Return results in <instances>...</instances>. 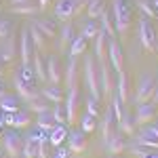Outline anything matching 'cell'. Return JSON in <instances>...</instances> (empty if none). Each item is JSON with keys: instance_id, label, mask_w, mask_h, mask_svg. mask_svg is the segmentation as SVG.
Instances as JSON below:
<instances>
[{"instance_id": "6da1fadb", "label": "cell", "mask_w": 158, "mask_h": 158, "mask_svg": "<svg viewBox=\"0 0 158 158\" xmlns=\"http://www.w3.org/2000/svg\"><path fill=\"white\" fill-rule=\"evenodd\" d=\"M112 21H114V30L118 36H127L131 23H133V17H131V4L129 0H112Z\"/></svg>"}, {"instance_id": "7a4b0ae2", "label": "cell", "mask_w": 158, "mask_h": 158, "mask_svg": "<svg viewBox=\"0 0 158 158\" xmlns=\"http://www.w3.org/2000/svg\"><path fill=\"white\" fill-rule=\"evenodd\" d=\"M85 85L93 99H101V89H99V76H97V61L91 55H85Z\"/></svg>"}, {"instance_id": "3957f363", "label": "cell", "mask_w": 158, "mask_h": 158, "mask_svg": "<svg viewBox=\"0 0 158 158\" xmlns=\"http://www.w3.org/2000/svg\"><path fill=\"white\" fill-rule=\"evenodd\" d=\"M23 148V135H19V129H9L2 133V152L6 158H21Z\"/></svg>"}, {"instance_id": "277c9868", "label": "cell", "mask_w": 158, "mask_h": 158, "mask_svg": "<svg viewBox=\"0 0 158 158\" xmlns=\"http://www.w3.org/2000/svg\"><path fill=\"white\" fill-rule=\"evenodd\" d=\"M156 78L154 76H150V74H143L141 78H139V85H137V91H135V97H133V103H146L152 99L154 95V89H156Z\"/></svg>"}, {"instance_id": "5b68a950", "label": "cell", "mask_w": 158, "mask_h": 158, "mask_svg": "<svg viewBox=\"0 0 158 158\" xmlns=\"http://www.w3.org/2000/svg\"><path fill=\"white\" fill-rule=\"evenodd\" d=\"M137 32H139V42L146 51H156V32H154V25L148 21V17H141L139 23H137Z\"/></svg>"}, {"instance_id": "8992f818", "label": "cell", "mask_w": 158, "mask_h": 158, "mask_svg": "<svg viewBox=\"0 0 158 158\" xmlns=\"http://www.w3.org/2000/svg\"><path fill=\"white\" fill-rule=\"evenodd\" d=\"M97 76H99V89H101V97L108 99L112 95V86H114V76H112V65L108 59L97 61Z\"/></svg>"}, {"instance_id": "52a82bcc", "label": "cell", "mask_w": 158, "mask_h": 158, "mask_svg": "<svg viewBox=\"0 0 158 158\" xmlns=\"http://www.w3.org/2000/svg\"><path fill=\"white\" fill-rule=\"evenodd\" d=\"M34 44L30 38V30L23 27L21 36H19V57H21V65H32V55H34Z\"/></svg>"}, {"instance_id": "ba28073f", "label": "cell", "mask_w": 158, "mask_h": 158, "mask_svg": "<svg viewBox=\"0 0 158 158\" xmlns=\"http://www.w3.org/2000/svg\"><path fill=\"white\" fill-rule=\"evenodd\" d=\"M108 59L114 72H122L124 70V57H122V47L118 44V40L110 38L108 40Z\"/></svg>"}, {"instance_id": "9c48e42d", "label": "cell", "mask_w": 158, "mask_h": 158, "mask_svg": "<svg viewBox=\"0 0 158 158\" xmlns=\"http://www.w3.org/2000/svg\"><path fill=\"white\" fill-rule=\"evenodd\" d=\"M78 85L70 86L68 89V101L63 103L65 106V118H68V124H74L76 118H78Z\"/></svg>"}, {"instance_id": "30bf717a", "label": "cell", "mask_w": 158, "mask_h": 158, "mask_svg": "<svg viewBox=\"0 0 158 158\" xmlns=\"http://www.w3.org/2000/svg\"><path fill=\"white\" fill-rule=\"evenodd\" d=\"M135 118V124L137 127H143L148 122H152V118H156V106L154 103H137V110L133 114Z\"/></svg>"}, {"instance_id": "8fae6325", "label": "cell", "mask_w": 158, "mask_h": 158, "mask_svg": "<svg viewBox=\"0 0 158 158\" xmlns=\"http://www.w3.org/2000/svg\"><path fill=\"white\" fill-rule=\"evenodd\" d=\"M13 85H15V91H17V97L23 99V101H32V99H38V97H40V89H34V86L25 85L23 80H21V76H19V74H15Z\"/></svg>"}, {"instance_id": "7c38bea8", "label": "cell", "mask_w": 158, "mask_h": 158, "mask_svg": "<svg viewBox=\"0 0 158 158\" xmlns=\"http://www.w3.org/2000/svg\"><path fill=\"white\" fill-rule=\"evenodd\" d=\"M63 80V74H61V63L57 55H49L47 59V82L49 85H59Z\"/></svg>"}, {"instance_id": "4fadbf2b", "label": "cell", "mask_w": 158, "mask_h": 158, "mask_svg": "<svg viewBox=\"0 0 158 158\" xmlns=\"http://www.w3.org/2000/svg\"><path fill=\"white\" fill-rule=\"evenodd\" d=\"M15 57H17V42H15V38L9 36L4 40H0V61L2 63H11Z\"/></svg>"}, {"instance_id": "5bb4252c", "label": "cell", "mask_w": 158, "mask_h": 158, "mask_svg": "<svg viewBox=\"0 0 158 158\" xmlns=\"http://www.w3.org/2000/svg\"><path fill=\"white\" fill-rule=\"evenodd\" d=\"M76 78H78V57L70 55L65 61V68H63V82L70 86H76Z\"/></svg>"}, {"instance_id": "9a60e30c", "label": "cell", "mask_w": 158, "mask_h": 158, "mask_svg": "<svg viewBox=\"0 0 158 158\" xmlns=\"http://www.w3.org/2000/svg\"><path fill=\"white\" fill-rule=\"evenodd\" d=\"M53 17L61 21H70L74 17V0H57L55 9H53Z\"/></svg>"}, {"instance_id": "2e32d148", "label": "cell", "mask_w": 158, "mask_h": 158, "mask_svg": "<svg viewBox=\"0 0 158 158\" xmlns=\"http://www.w3.org/2000/svg\"><path fill=\"white\" fill-rule=\"evenodd\" d=\"M86 148V133L82 131H72L68 133V150L72 154H78V152H85Z\"/></svg>"}, {"instance_id": "e0dca14e", "label": "cell", "mask_w": 158, "mask_h": 158, "mask_svg": "<svg viewBox=\"0 0 158 158\" xmlns=\"http://www.w3.org/2000/svg\"><path fill=\"white\" fill-rule=\"evenodd\" d=\"M40 97L47 99L49 103H61L63 101V91L59 85H42L40 86Z\"/></svg>"}, {"instance_id": "ac0fdd59", "label": "cell", "mask_w": 158, "mask_h": 158, "mask_svg": "<svg viewBox=\"0 0 158 158\" xmlns=\"http://www.w3.org/2000/svg\"><path fill=\"white\" fill-rule=\"evenodd\" d=\"M32 68H34L36 82L44 85V82H47V61L42 59V55H40L38 51H34V55H32Z\"/></svg>"}, {"instance_id": "d6986e66", "label": "cell", "mask_w": 158, "mask_h": 158, "mask_svg": "<svg viewBox=\"0 0 158 158\" xmlns=\"http://www.w3.org/2000/svg\"><path fill=\"white\" fill-rule=\"evenodd\" d=\"M108 32H103L101 27H99L97 36H95V57H97V61H103L108 59Z\"/></svg>"}, {"instance_id": "ffe728a7", "label": "cell", "mask_w": 158, "mask_h": 158, "mask_svg": "<svg viewBox=\"0 0 158 158\" xmlns=\"http://www.w3.org/2000/svg\"><path fill=\"white\" fill-rule=\"evenodd\" d=\"M34 25H36L47 38L57 36V23H55V19H51V17H36V19H34Z\"/></svg>"}, {"instance_id": "44dd1931", "label": "cell", "mask_w": 158, "mask_h": 158, "mask_svg": "<svg viewBox=\"0 0 158 158\" xmlns=\"http://www.w3.org/2000/svg\"><path fill=\"white\" fill-rule=\"evenodd\" d=\"M106 150H108L110 154H122V152H127V141H124V137L118 133H112L110 135V139H106Z\"/></svg>"}, {"instance_id": "7402d4cb", "label": "cell", "mask_w": 158, "mask_h": 158, "mask_svg": "<svg viewBox=\"0 0 158 158\" xmlns=\"http://www.w3.org/2000/svg\"><path fill=\"white\" fill-rule=\"evenodd\" d=\"M59 49L61 51H68L70 49V44H72V40L76 38V34H74V25L70 23V21H65V23L61 25V30H59Z\"/></svg>"}, {"instance_id": "603a6c76", "label": "cell", "mask_w": 158, "mask_h": 158, "mask_svg": "<svg viewBox=\"0 0 158 158\" xmlns=\"http://www.w3.org/2000/svg\"><path fill=\"white\" fill-rule=\"evenodd\" d=\"M27 30H30V38H32V44H34V49L38 51V53H44V51L49 49V44H47V36L38 30L34 23L27 25Z\"/></svg>"}, {"instance_id": "cb8c5ba5", "label": "cell", "mask_w": 158, "mask_h": 158, "mask_svg": "<svg viewBox=\"0 0 158 158\" xmlns=\"http://www.w3.org/2000/svg\"><path fill=\"white\" fill-rule=\"evenodd\" d=\"M114 129H116V118H114L112 108H108L106 114H103V118H101V137H103V141L110 139V135L114 133Z\"/></svg>"}, {"instance_id": "d4e9b609", "label": "cell", "mask_w": 158, "mask_h": 158, "mask_svg": "<svg viewBox=\"0 0 158 158\" xmlns=\"http://www.w3.org/2000/svg\"><path fill=\"white\" fill-rule=\"evenodd\" d=\"M116 95L122 103H129V82H127V74L124 70L122 72H116Z\"/></svg>"}, {"instance_id": "484cf974", "label": "cell", "mask_w": 158, "mask_h": 158, "mask_svg": "<svg viewBox=\"0 0 158 158\" xmlns=\"http://www.w3.org/2000/svg\"><path fill=\"white\" fill-rule=\"evenodd\" d=\"M135 118H133V114H127L124 112V116H122L120 120L116 122V129H118V133H122V135H131L133 137L135 135Z\"/></svg>"}, {"instance_id": "4316f807", "label": "cell", "mask_w": 158, "mask_h": 158, "mask_svg": "<svg viewBox=\"0 0 158 158\" xmlns=\"http://www.w3.org/2000/svg\"><path fill=\"white\" fill-rule=\"evenodd\" d=\"M68 137V129H65V124H55L53 127V131L49 133V141L53 148H57L63 143V139Z\"/></svg>"}, {"instance_id": "83f0119b", "label": "cell", "mask_w": 158, "mask_h": 158, "mask_svg": "<svg viewBox=\"0 0 158 158\" xmlns=\"http://www.w3.org/2000/svg\"><path fill=\"white\" fill-rule=\"evenodd\" d=\"M55 124H57V122L53 120L51 112H42V114H36V129L44 131V133H51Z\"/></svg>"}, {"instance_id": "f1b7e54d", "label": "cell", "mask_w": 158, "mask_h": 158, "mask_svg": "<svg viewBox=\"0 0 158 158\" xmlns=\"http://www.w3.org/2000/svg\"><path fill=\"white\" fill-rule=\"evenodd\" d=\"M13 15H38L40 13V6L36 2H25V4H15L11 6Z\"/></svg>"}, {"instance_id": "f546056e", "label": "cell", "mask_w": 158, "mask_h": 158, "mask_svg": "<svg viewBox=\"0 0 158 158\" xmlns=\"http://www.w3.org/2000/svg\"><path fill=\"white\" fill-rule=\"evenodd\" d=\"M17 110H19V101H17V97L4 95V97L0 99V112H2V114H15Z\"/></svg>"}, {"instance_id": "4dcf8cb0", "label": "cell", "mask_w": 158, "mask_h": 158, "mask_svg": "<svg viewBox=\"0 0 158 158\" xmlns=\"http://www.w3.org/2000/svg\"><path fill=\"white\" fill-rule=\"evenodd\" d=\"M106 11L103 9V0H89V6H86V17L89 19H99V15Z\"/></svg>"}, {"instance_id": "1f68e13d", "label": "cell", "mask_w": 158, "mask_h": 158, "mask_svg": "<svg viewBox=\"0 0 158 158\" xmlns=\"http://www.w3.org/2000/svg\"><path fill=\"white\" fill-rule=\"evenodd\" d=\"M30 122H32L30 114H27V112H21V110H17V112L13 114L11 127H13V129H23V127H27Z\"/></svg>"}, {"instance_id": "d6a6232c", "label": "cell", "mask_w": 158, "mask_h": 158, "mask_svg": "<svg viewBox=\"0 0 158 158\" xmlns=\"http://www.w3.org/2000/svg\"><path fill=\"white\" fill-rule=\"evenodd\" d=\"M99 32V25H97V19H89L86 23H82V30H80V36H85L86 40H93L97 36Z\"/></svg>"}, {"instance_id": "836d02e7", "label": "cell", "mask_w": 158, "mask_h": 158, "mask_svg": "<svg viewBox=\"0 0 158 158\" xmlns=\"http://www.w3.org/2000/svg\"><path fill=\"white\" fill-rule=\"evenodd\" d=\"M27 108H30V112H34V114H42V112H51V103L47 99L38 97V99L27 101Z\"/></svg>"}, {"instance_id": "e575fe53", "label": "cell", "mask_w": 158, "mask_h": 158, "mask_svg": "<svg viewBox=\"0 0 158 158\" xmlns=\"http://www.w3.org/2000/svg\"><path fill=\"white\" fill-rule=\"evenodd\" d=\"M133 143H137V146H141V148H148V150H158V139L146 137V135H139V133L133 135Z\"/></svg>"}, {"instance_id": "d590c367", "label": "cell", "mask_w": 158, "mask_h": 158, "mask_svg": "<svg viewBox=\"0 0 158 158\" xmlns=\"http://www.w3.org/2000/svg\"><path fill=\"white\" fill-rule=\"evenodd\" d=\"M68 51H70V55H74V57L82 55V53L86 51V38L78 34V36L72 40V44H70V49H68Z\"/></svg>"}, {"instance_id": "8d00e7d4", "label": "cell", "mask_w": 158, "mask_h": 158, "mask_svg": "<svg viewBox=\"0 0 158 158\" xmlns=\"http://www.w3.org/2000/svg\"><path fill=\"white\" fill-rule=\"evenodd\" d=\"M21 158H36V141L32 139V135H27V137H23Z\"/></svg>"}, {"instance_id": "74e56055", "label": "cell", "mask_w": 158, "mask_h": 158, "mask_svg": "<svg viewBox=\"0 0 158 158\" xmlns=\"http://www.w3.org/2000/svg\"><path fill=\"white\" fill-rule=\"evenodd\" d=\"M51 116L57 124H68V118H65V106L63 103H53L51 108Z\"/></svg>"}, {"instance_id": "f35d334b", "label": "cell", "mask_w": 158, "mask_h": 158, "mask_svg": "<svg viewBox=\"0 0 158 158\" xmlns=\"http://www.w3.org/2000/svg\"><path fill=\"white\" fill-rule=\"evenodd\" d=\"M99 19H101V25H99V27H101L103 32H108V36L112 38L114 34H116V30H114V21H112V15H110L108 11H103L101 15H99Z\"/></svg>"}, {"instance_id": "ab89813d", "label": "cell", "mask_w": 158, "mask_h": 158, "mask_svg": "<svg viewBox=\"0 0 158 158\" xmlns=\"http://www.w3.org/2000/svg\"><path fill=\"white\" fill-rule=\"evenodd\" d=\"M36 158H51V141L49 137H42L36 143Z\"/></svg>"}, {"instance_id": "60d3db41", "label": "cell", "mask_w": 158, "mask_h": 158, "mask_svg": "<svg viewBox=\"0 0 158 158\" xmlns=\"http://www.w3.org/2000/svg\"><path fill=\"white\" fill-rule=\"evenodd\" d=\"M80 131L82 133H93L95 131V116H91V114H82V118H80Z\"/></svg>"}, {"instance_id": "b9f144b4", "label": "cell", "mask_w": 158, "mask_h": 158, "mask_svg": "<svg viewBox=\"0 0 158 158\" xmlns=\"http://www.w3.org/2000/svg\"><path fill=\"white\" fill-rule=\"evenodd\" d=\"M137 6H139V11L143 13V17H154L156 15V9H154V4L150 0H137Z\"/></svg>"}, {"instance_id": "7bdbcfd3", "label": "cell", "mask_w": 158, "mask_h": 158, "mask_svg": "<svg viewBox=\"0 0 158 158\" xmlns=\"http://www.w3.org/2000/svg\"><path fill=\"white\" fill-rule=\"evenodd\" d=\"M110 108H112V112H114V118H116V122H118L122 116H124V110H122V101L118 99V95H114V97H112V106H110Z\"/></svg>"}, {"instance_id": "ee69618b", "label": "cell", "mask_w": 158, "mask_h": 158, "mask_svg": "<svg viewBox=\"0 0 158 158\" xmlns=\"http://www.w3.org/2000/svg\"><path fill=\"white\" fill-rule=\"evenodd\" d=\"M85 103H86V114H91V116H95V118H97V114H99V108H97V99L89 97V99H85Z\"/></svg>"}, {"instance_id": "f6af8a7d", "label": "cell", "mask_w": 158, "mask_h": 158, "mask_svg": "<svg viewBox=\"0 0 158 158\" xmlns=\"http://www.w3.org/2000/svg\"><path fill=\"white\" fill-rule=\"evenodd\" d=\"M11 30H13V23L9 19H2V23H0V40L11 36Z\"/></svg>"}, {"instance_id": "bcb514c9", "label": "cell", "mask_w": 158, "mask_h": 158, "mask_svg": "<svg viewBox=\"0 0 158 158\" xmlns=\"http://www.w3.org/2000/svg\"><path fill=\"white\" fill-rule=\"evenodd\" d=\"M86 6H89V0H74V17L82 15L86 11Z\"/></svg>"}, {"instance_id": "7dc6e473", "label": "cell", "mask_w": 158, "mask_h": 158, "mask_svg": "<svg viewBox=\"0 0 158 158\" xmlns=\"http://www.w3.org/2000/svg\"><path fill=\"white\" fill-rule=\"evenodd\" d=\"M70 154H72V152H70L68 148H63V146H57V148H55V154H53V158H68Z\"/></svg>"}, {"instance_id": "c3c4849f", "label": "cell", "mask_w": 158, "mask_h": 158, "mask_svg": "<svg viewBox=\"0 0 158 158\" xmlns=\"http://www.w3.org/2000/svg\"><path fill=\"white\" fill-rule=\"evenodd\" d=\"M49 2H51V0H38V6H40V11H42V9H47V6H49Z\"/></svg>"}, {"instance_id": "681fc988", "label": "cell", "mask_w": 158, "mask_h": 158, "mask_svg": "<svg viewBox=\"0 0 158 158\" xmlns=\"http://www.w3.org/2000/svg\"><path fill=\"white\" fill-rule=\"evenodd\" d=\"M25 2H34V0H11V6H15V4H25Z\"/></svg>"}, {"instance_id": "f907efd6", "label": "cell", "mask_w": 158, "mask_h": 158, "mask_svg": "<svg viewBox=\"0 0 158 158\" xmlns=\"http://www.w3.org/2000/svg\"><path fill=\"white\" fill-rule=\"evenodd\" d=\"M152 101H154V106H158V85L154 89V95H152Z\"/></svg>"}, {"instance_id": "816d5d0a", "label": "cell", "mask_w": 158, "mask_h": 158, "mask_svg": "<svg viewBox=\"0 0 158 158\" xmlns=\"http://www.w3.org/2000/svg\"><path fill=\"white\" fill-rule=\"evenodd\" d=\"M6 95V89H4V85H2V80H0V99Z\"/></svg>"}, {"instance_id": "f5cc1de1", "label": "cell", "mask_w": 158, "mask_h": 158, "mask_svg": "<svg viewBox=\"0 0 158 158\" xmlns=\"http://www.w3.org/2000/svg\"><path fill=\"white\" fill-rule=\"evenodd\" d=\"M152 4H154V9H156V13H158V0H152Z\"/></svg>"}, {"instance_id": "db71d44e", "label": "cell", "mask_w": 158, "mask_h": 158, "mask_svg": "<svg viewBox=\"0 0 158 158\" xmlns=\"http://www.w3.org/2000/svg\"><path fill=\"white\" fill-rule=\"evenodd\" d=\"M146 158H158V154H154V152H152V154H148Z\"/></svg>"}, {"instance_id": "11a10c76", "label": "cell", "mask_w": 158, "mask_h": 158, "mask_svg": "<svg viewBox=\"0 0 158 158\" xmlns=\"http://www.w3.org/2000/svg\"><path fill=\"white\" fill-rule=\"evenodd\" d=\"M0 80H2V61H0Z\"/></svg>"}, {"instance_id": "9f6ffc18", "label": "cell", "mask_w": 158, "mask_h": 158, "mask_svg": "<svg viewBox=\"0 0 158 158\" xmlns=\"http://www.w3.org/2000/svg\"><path fill=\"white\" fill-rule=\"evenodd\" d=\"M0 158H6V154H4V156H2V154H0Z\"/></svg>"}, {"instance_id": "6f0895ef", "label": "cell", "mask_w": 158, "mask_h": 158, "mask_svg": "<svg viewBox=\"0 0 158 158\" xmlns=\"http://www.w3.org/2000/svg\"><path fill=\"white\" fill-rule=\"evenodd\" d=\"M0 23H2V19H0Z\"/></svg>"}, {"instance_id": "680465c9", "label": "cell", "mask_w": 158, "mask_h": 158, "mask_svg": "<svg viewBox=\"0 0 158 158\" xmlns=\"http://www.w3.org/2000/svg\"><path fill=\"white\" fill-rule=\"evenodd\" d=\"M0 124H2V120H0Z\"/></svg>"}, {"instance_id": "91938a15", "label": "cell", "mask_w": 158, "mask_h": 158, "mask_svg": "<svg viewBox=\"0 0 158 158\" xmlns=\"http://www.w3.org/2000/svg\"><path fill=\"white\" fill-rule=\"evenodd\" d=\"M156 124H158V122H156Z\"/></svg>"}]
</instances>
